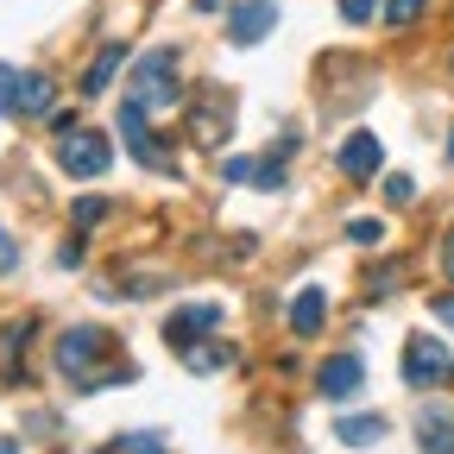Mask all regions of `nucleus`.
Returning a JSON list of instances; mask_svg holds the SVG:
<instances>
[{
  "label": "nucleus",
  "instance_id": "9",
  "mask_svg": "<svg viewBox=\"0 0 454 454\" xmlns=\"http://www.w3.org/2000/svg\"><path fill=\"white\" fill-rule=\"evenodd\" d=\"M271 26H278V0H234V13H227V38L234 44H259Z\"/></svg>",
  "mask_w": 454,
  "mask_h": 454
},
{
  "label": "nucleus",
  "instance_id": "17",
  "mask_svg": "<svg viewBox=\"0 0 454 454\" xmlns=\"http://www.w3.org/2000/svg\"><path fill=\"white\" fill-rule=\"evenodd\" d=\"M423 13H429V0H385V26L391 32H411Z\"/></svg>",
  "mask_w": 454,
  "mask_h": 454
},
{
  "label": "nucleus",
  "instance_id": "23",
  "mask_svg": "<svg viewBox=\"0 0 454 454\" xmlns=\"http://www.w3.org/2000/svg\"><path fill=\"white\" fill-rule=\"evenodd\" d=\"M101 215H107V202H101V196H82V202H76V227H82V234H89Z\"/></svg>",
  "mask_w": 454,
  "mask_h": 454
},
{
  "label": "nucleus",
  "instance_id": "8",
  "mask_svg": "<svg viewBox=\"0 0 454 454\" xmlns=\"http://www.w3.org/2000/svg\"><path fill=\"white\" fill-rule=\"evenodd\" d=\"M379 164H385V152H379V139H372V133H348V139H340V152H334V170H340L348 184L379 177Z\"/></svg>",
  "mask_w": 454,
  "mask_h": 454
},
{
  "label": "nucleus",
  "instance_id": "13",
  "mask_svg": "<svg viewBox=\"0 0 454 454\" xmlns=\"http://www.w3.org/2000/svg\"><path fill=\"white\" fill-rule=\"evenodd\" d=\"M177 360H184L190 372H202V379H208V372H227V366H234V348H221V340L208 334V340H196V348H184Z\"/></svg>",
  "mask_w": 454,
  "mask_h": 454
},
{
  "label": "nucleus",
  "instance_id": "25",
  "mask_svg": "<svg viewBox=\"0 0 454 454\" xmlns=\"http://www.w3.org/2000/svg\"><path fill=\"white\" fill-rule=\"evenodd\" d=\"M429 316H435V322H442V328H454V291H442V297H435V303H429Z\"/></svg>",
  "mask_w": 454,
  "mask_h": 454
},
{
  "label": "nucleus",
  "instance_id": "28",
  "mask_svg": "<svg viewBox=\"0 0 454 454\" xmlns=\"http://www.w3.org/2000/svg\"><path fill=\"white\" fill-rule=\"evenodd\" d=\"M0 454H20V448H13V442H0Z\"/></svg>",
  "mask_w": 454,
  "mask_h": 454
},
{
  "label": "nucleus",
  "instance_id": "5",
  "mask_svg": "<svg viewBox=\"0 0 454 454\" xmlns=\"http://www.w3.org/2000/svg\"><path fill=\"white\" fill-rule=\"evenodd\" d=\"M221 322H227L221 303H184V309H170V322H164V348L184 354V348H196V340H208Z\"/></svg>",
  "mask_w": 454,
  "mask_h": 454
},
{
  "label": "nucleus",
  "instance_id": "26",
  "mask_svg": "<svg viewBox=\"0 0 454 454\" xmlns=\"http://www.w3.org/2000/svg\"><path fill=\"white\" fill-rule=\"evenodd\" d=\"M13 259H20V247H13V234H7V227H0V278L13 271Z\"/></svg>",
  "mask_w": 454,
  "mask_h": 454
},
{
  "label": "nucleus",
  "instance_id": "20",
  "mask_svg": "<svg viewBox=\"0 0 454 454\" xmlns=\"http://www.w3.org/2000/svg\"><path fill=\"white\" fill-rule=\"evenodd\" d=\"M348 240H354V247H379V240H385V227H379L372 215H360V221H348Z\"/></svg>",
  "mask_w": 454,
  "mask_h": 454
},
{
  "label": "nucleus",
  "instance_id": "24",
  "mask_svg": "<svg viewBox=\"0 0 454 454\" xmlns=\"http://www.w3.org/2000/svg\"><path fill=\"white\" fill-rule=\"evenodd\" d=\"M385 202H391V208H404V202H417V184H411V177H391V184H385Z\"/></svg>",
  "mask_w": 454,
  "mask_h": 454
},
{
  "label": "nucleus",
  "instance_id": "22",
  "mask_svg": "<svg viewBox=\"0 0 454 454\" xmlns=\"http://www.w3.org/2000/svg\"><path fill=\"white\" fill-rule=\"evenodd\" d=\"M221 177H227V184H253V177H259V158H227Z\"/></svg>",
  "mask_w": 454,
  "mask_h": 454
},
{
  "label": "nucleus",
  "instance_id": "2",
  "mask_svg": "<svg viewBox=\"0 0 454 454\" xmlns=\"http://www.w3.org/2000/svg\"><path fill=\"white\" fill-rule=\"evenodd\" d=\"M114 354V340H107V328H64L57 334V372H64L76 391H95V379H101V360Z\"/></svg>",
  "mask_w": 454,
  "mask_h": 454
},
{
  "label": "nucleus",
  "instance_id": "16",
  "mask_svg": "<svg viewBox=\"0 0 454 454\" xmlns=\"http://www.w3.org/2000/svg\"><path fill=\"white\" fill-rule=\"evenodd\" d=\"M51 101H57L51 76H26L20 82V114H51Z\"/></svg>",
  "mask_w": 454,
  "mask_h": 454
},
{
  "label": "nucleus",
  "instance_id": "6",
  "mask_svg": "<svg viewBox=\"0 0 454 454\" xmlns=\"http://www.w3.org/2000/svg\"><path fill=\"white\" fill-rule=\"evenodd\" d=\"M121 139H127V152L139 158V164H152V170H164V177H170V170H177V164H170V152L152 139V127H145V107L127 95V107H121Z\"/></svg>",
  "mask_w": 454,
  "mask_h": 454
},
{
  "label": "nucleus",
  "instance_id": "4",
  "mask_svg": "<svg viewBox=\"0 0 454 454\" xmlns=\"http://www.w3.org/2000/svg\"><path fill=\"white\" fill-rule=\"evenodd\" d=\"M404 385H411V391H442V385H454V354L442 348L435 334H411V340H404Z\"/></svg>",
  "mask_w": 454,
  "mask_h": 454
},
{
  "label": "nucleus",
  "instance_id": "11",
  "mask_svg": "<svg viewBox=\"0 0 454 454\" xmlns=\"http://www.w3.org/2000/svg\"><path fill=\"white\" fill-rule=\"evenodd\" d=\"M322 316H328V291L322 284H303V291L291 297V334H322Z\"/></svg>",
  "mask_w": 454,
  "mask_h": 454
},
{
  "label": "nucleus",
  "instance_id": "19",
  "mask_svg": "<svg viewBox=\"0 0 454 454\" xmlns=\"http://www.w3.org/2000/svg\"><path fill=\"white\" fill-rule=\"evenodd\" d=\"M107 454H164V442H158V435L145 429V435H121V442H114Z\"/></svg>",
  "mask_w": 454,
  "mask_h": 454
},
{
  "label": "nucleus",
  "instance_id": "3",
  "mask_svg": "<svg viewBox=\"0 0 454 454\" xmlns=\"http://www.w3.org/2000/svg\"><path fill=\"white\" fill-rule=\"evenodd\" d=\"M57 164H64V177H107V164H114V145L101 127H70V133H57Z\"/></svg>",
  "mask_w": 454,
  "mask_h": 454
},
{
  "label": "nucleus",
  "instance_id": "15",
  "mask_svg": "<svg viewBox=\"0 0 454 454\" xmlns=\"http://www.w3.org/2000/svg\"><path fill=\"white\" fill-rule=\"evenodd\" d=\"M121 64H127V44H101V51H95V64L82 70V95H101Z\"/></svg>",
  "mask_w": 454,
  "mask_h": 454
},
{
  "label": "nucleus",
  "instance_id": "1",
  "mask_svg": "<svg viewBox=\"0 0 454 454\" xmlns=\"http://www.w3.org/2000/svg\"><path fill=\"white\" fill-rule=\"evenodd\" d=\"M184 51L177 44H158V51H145L139 64H133V101L152 114V107H177L184 101Z\"/></svg>",
  "mask_w": 454,
  "mask_h": 454
},
{
  "label": "nucleus",
  "instance_id": "21",
  "mask_svg": "<svg viewBox=\"0 0 454 454\" xmlns=\"http://www.w3.org/2000/svg\"><path fill=\"white\" fill-rule=\"evenodd\" d=\"M334 7H340V20H348V26H372L379 0H334Z\"/></svg>",
  "mask_w": 454,
  "mask_h": 454
},
{
  "label": "nucleus",
  "instance_id": "29",
  "mask_svg": "<svg viewBox=\"0 0 454 454\" xmlns=\"http://www.w3.org/2000/svg\"><path fill=\"white\" fill-rule=\"evenodd\" d=\"M448 164H454V133H448Z\"/></svg>",
  "mask_w": 454,
  "mask_h": 454
},
{
  "label": "nucleus",
  "instance_id": "18",
  "mask_svg": "<svg viewBox=\"0 0 454 454\" xmlns=\"http://www.w3.org/2000/svg\"><path fill=\"white\" fill-rule=\"evenodd\" d=\"M20 82H26V70L0 64V114H7V121H20Z\"/></svg>",
  "mask_w": 454,
  "mask_h": 454
},
{
  "label": "nucleus",
  "instance_id": "14",
  "mask_svg": "<svg viewBox=\"0 0 454 454\" xmlns=\"http://www.w3.org/2000/svg\"><path fill=\"white\" fill-rule=\"evenodd\" d=\"M334 442L340 448H379L385 442V417H340L334 423Z\"/></svg>",
  "mask_w": 454,
  "mask_h": 454
},
{
  "label": "nucleus",
  "instance_id": "12",
  "mask_svg": "<svg viewBox=\"0 0 454 454\" xmlns=\"http://www.w3.org/2000/svg\"><path fill=\"white\" fill-rule=\"evenodd\" d=\"M417 448H423V454H454V411L429 404V411L417 417Z\"/></svg>",
  "mask_w": 454,
  "mask_h": 454
},
{
  "label": "nucleus",
  "instance_id": "10",
  "mask_svg": "<svg viewBox=\"0 0 454 454\" xmlns=\"http://www.w3.org/2000/svg\"><path fill=\"white\" fill-rule=\"evenodd\" d=\"M227 114H234V95H227V89H208L202 107L190 114V127H196L202 145H221V139H227Z\"/></svg>",
  "mask_w": 454,
  "mask_h": 454
},
{
  "label": "nucleus",
  "instance_id": "27",
  "mask_svg": "<svg viewBox=\"0 0 454 454\" xmlns=\"http://www.w3.org/2000/svg\"><path fill=\"white\" fill-rule=\"evenodd\" d=\"M442 265H448V278H454V234L442 240Z\"/></svg>",
  "mask_w": 454,
  "mask_h": 454
},
{
  "label": "nucleus",
  "instance_id": "7",
  "mask_svg": "<svg viewBox=\"0 0 454 454\" xmlns=\"http://www.w3.org/2000/svg\"><path fill=\"white\" fill-rule=\"evenodd\" d=\"M360 385H366L360 354H334V360H322V372H316V391L328 397V404H348V397H360Z\"/></svg>",
  "mask_w": 454,
  "mask_h": 454
}]
</instances>
